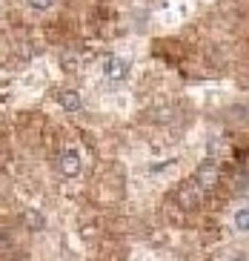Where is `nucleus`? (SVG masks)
Instances as JSON below:
<instances>
[{
    "label": "nucleus",
    "mask_w": 249,
    "mask_h": 261,
    "mask_svg": "<svg viewBox=\"0 0 249 261\" xmlns=\"http://www.w3.org/2000/svg\"><path fill=\"white\" fill-rule=\"evenodd\" d=\"M204 195H206V190L198 184L195 178L181 181V184L175 187V192H172L175 204H178L181 210H198V207H201V201H204Z\"/></svg>",
    "instance_id": "1"
},
{
    "label": "nucleus",
    "mask_w": 249,
    "mask_h": 261,
    "mask_svg": "<svg viewBox=\"0 0 249 261\" xmlns=\"http://www.w3.org/2000/svg\"><path fill=\"white\" fill-rule=\"evenodd\" d=\"M58 103L66 112H80L83 109V95L77 89H58Z\"/></svg>",
    "instance_id": "5"
},
{
    "label": "nucleus",
    "mask_w": 249,
    "mask_h": 261,
    "mask_svg": "<svg viewBox=\"0 0 249 261\" xmlns=\"http://www.w3.org/2000/svg\"><path fill=\"white\" fill-rule=\"evenodd\" d=\"M54 169H58L63 178H77L83 172V155H80V149H75V146L61 149V155L54 158Z\"/></svg>",
    "instance_id": "2"
},
{
    "label": "nucleus",
    "mask_w": 249,
    "mask_h": 261,
    "mask_svg": "<svg viewBox=\"0 0 249 261\" xmlns=\"http://www.w3.org/2000/svg\"><path fill=\"white\" fill-rule=\"evenodd\" d=\"M235 230L249 232V207H241L238 213H235Z\"/></svg>",
    "instance_id": "7"
},
{
    "label": "nucleus",
    "mask_w": 249,
    "mask_h": 261,
    "mask_svg": "<svg viewBox=\"0 0 249 261\" xmlns=\"http://www.w3.org/2000/svg\"><path fill=\"white\" fill-rule=\"evenodd\" d=\"M29 3V9H35V12H49V9L54 6V0H26Z\"/></svg>",
    "instance_id": "8"
},
{
    "label": "nucleus",
    "mask_w": 249,
    "mask_h": 261,
    "mask_svg": "<svg viewBox=\"0 0 249 261\" xmlns=\"http://www.w3.org/2000/svg\"><path fill=\"white\" fill-rule=\"evenodd\" d=\"M192 178H195L206 192H212L215 187H218V181H220V164L215 161V158H206V161L198 164V169H195V175Z\"/></svg>",
    "instance_id": "4"
},
{
    "label": "nucleus",
    "mask_w": 249,
    "mask_h": 261,
    "mask_svg": "<svg viewBox=\"0 0 249 261\" xmlns=\"http://www.w3.org/2000/svg\"><path fill=\"white\" fill-rule=\"evenodd\" d=\"M20 221H23V227H26V230H35V232L46 230V218L38 213V210H23Z\"/></svg>",
    "instance_id": "6"
},
{
    "label": "nucleus",
    "mask_w": 249,
    "mask_h": 261,
    "mask_svg": "<svg viewBox=\"0 0 249 261\" xmlns=\"http://www.w3.org/2000/svg\"><path fill=\"white\" fill-rule=\"evenodd\" d=\"M100 75L109 84H121L129 77V61H123L121 55H106L103 63H100Z\"/></svg>",
    "instance_id": "3"
}]
</instances>
